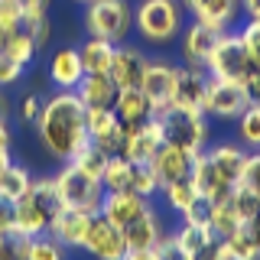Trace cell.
<instances>
[{
	"mask_svg": "<svg viewBox=\"0 0 260 260\" xmlns=\"http://www.w3.org/2000/svg\"><path fill=\"white\" fill-rule=\"evenodd\" d=\"M85 104L78 91H52L43 98V111L36 117V140L52 159L69 162L78 156L81 146H88V127H85Z\"/></svg>",
	"mask_w": 260,
	"mask_h": 260,
	"instance_id": "1",
	"label": "cell"
},
{
	"mask_svg": "<svg viewBox=\"0 0 260 260\" xmlns=\"http://www.w3.org/2000/svg\"><path fill=\"white\" fill-rule=\"evenodd\" d=\"M134 32L150 46H169L182 32L179 0H140L134 7Z\"/></svg>",
	"mask_w": 260,
	"mask_h": 260,
	"instance_id": "2",
	"label": "cell"
},
{
	"mask_svg": "<svg viewBox=\"0 0 260 260\" xmlns=\"http://www.w3.org/2000/svg\"><path fill=\"white\" fill-rule=\"evenodd\" d=\"M162 127V140L169 146H179L185 150L189 156H199L202 150L208 146V117L202 111H192V108H179V104H169L166 111L153 114Z\"/></svg>",
	"mask_w": 260,
	"mask_h": 260,
	"instance_id": "3",
	"label": "cell"
},
{
	"mask_svg": "<svg viewBox=\"0 0 260 260\" xmlns=\"http://www.w3.org/2000/svg\"><path fill=\"white\" fill-rule=\"evenodd\" d=\"M52 182H55V192H59L62 208H78V211H88V215L101 211V202H104L101 179L85 173L75 159L62 162V166L55 169Z\"/></svg>",
	"mask_w": 260,
	"mask_h": 260,
	"instance_id": "4",
	"label": "cell"
},
{
	"mask_svg": "<svg viewBox=\"0 0 260 260\" xmlns=\"http://www.w3.org/2000/svg\"><path fill=\"white\" fill-rule=\"evenodd\" d=\"M81 20H85L88 36H101L120 46L127 43L130 29H134V7L127 0H91V4H85Z\"/></svg>",
	"mask_w": 260,
	"mask_h": 260,
	"instance_id": "5",
	"label": "cell"
},
{
	"mask_svg": "<svg viewBox=\"0 0 260 260\" xmlns=\"http://www.w3.org/2000/svg\"><path fill=\"white\" fill-rule=\"evenodd\" d=\"M205 72H208V78H221V81H238V85L247 81V75L254 72V62H250V55H247L238 32H231V29L221 32L215 52L208 55Z\"/></svg>",
	"mask_w": 260,
	"mask_h": 260,
	"instance_id": "6",
	"label": "cell"
},
{
	"mask_svg": "<svg viewBox=\"0 0 260 260\" xmlns=\"http://www.w3.org/2000/svg\"><path fill=\"white\" fill-rule=\"evenodd\" d=\"M140 91L146 94V101L153 104V114L166 111L169 104H173V94H176V65L166 62V59H146Z\"/></svg>",
	"mask_w": 260,
	"mask_h": 260,
	"instance_id": "7",
	"label": "cell"
},
{
	"mask_svg": "<svg viewBox=\"0 0 260 260\" xmlns=\"http://www.w3.org/2000/svg\"><path fill=\"white\" fill-rule=\"evenodd\" d=\"M247 91L238 81H221V78H211L208 81V94H205V117L215 120H238L241 111L247 108Z\"/></svg>",
	"mask_w": 260,
	"mask_h": 260,
	"instance_id": "8",
	"label": "cell"
},
{
	"mask_svg": "<svg viewBox=\"0 0 260 260\" xmlns=\"http://www.w3.org/2000/svg\"><path fill=\"white\" fill-rule=\"evenodd\" d=\"M81 247H85L94 260H124L127 257L124 231L114 228L101 211H94V215H91V228H88L85 244H81Z\"/></svg>",
	"mask_w": 260,
	"mask_h": 260,
	"instance_id": "9",
	"label": "cell"
},
{
	"mask_svg": "<svg viewBox=\"0 0 260 260\" xmlns=\"http://www.w3.org/2000/svg\"><path fill=\"white\" fill-rule=\"evenodd\" d=\"M85 127H88V140L94 146H101L108 156H117V153L124 150L127 127L117 120L114 108H88L85 111Z\"/></svg>",
	"mask_w": 260,
	"mask_h": 260,
	"instance_id": "10",
	"label": "cell"
},
{
	"mask_svg": "<svg viewBox=\"0 0 260 260\" xmlns=\"http://www.w3.org/2000/svg\"><path fill=\"white\" fill-rule=\"evenodd\" d=\"M153 205H150V199H143V195H137V192H130V189H117V192H104V202H101V215L108 218V221L114 228H124L130 221H137L140 215H146Z\"/></svg>",
	"mask_w": 260,
	"mask_h": 260,
	"instance_id": "11",
	"label": "cell"
},
{
	"mask_svg": "<svg viewBox=\"0 0 260 260\" xmlns=\"http://www.w3.org/2000/svg\"><path fill=\"white\" fill-rule=\"evenodd\" d=\"M221 32H228V29H215V26H208V23H202V20H192V26H185V32H182V59H185V65L205 69L208 55L215 52L218 39H221Z\"/></svg>",
	"mask_w": 260,
	"mask_h": 260,
	"instance_id": "12",
	"label": "cell"
},
{
	"mask_svg": "<svg viewBox=\"0 0 260 260\" xmlns=\"http://www.w3.org/2000/svg\"><path fill=\"white\" fill-rule=\"evenodd\" d=\"M208 72L205 69H195V65H176V94L173 104L179 108H192L202 111L205 108V94H208ZM205 114V111H202Z\"/></svg>",
	"mask_w": 260,
	"mask_h": 260,
	"instance_id": "13",
	"label": "cell"
},
{
	"mask_svg": "<svg viewBox=\"0 0 260 260\" xmlns=\"http://www.w3.org/2000/svg\"><path fill=\"white\" fill-rule=\"evenodd\" d=\"M166 143L162 140V127L156 117H150L146 124L127 130L124 137V150H120V156L130 159V162H150L153 156H156V150Z\"/></svg>",
	"mask_w": 260,
	"mask_h": 260,
	"instance_id": "14",
	"label": "cell"
},
{
	"mask_svg": "<svg viewBox=\"0 0 260 260\" xmlns=\"http://www.w3.org/2000/svg\"><path fill=\"white\" fill-rule=\"evenodd\" d=\"M146 59H150V55H146L140 46H127V43H120L117 49H114V59H111L108 75L114 78V85H117V88H140V78H143Z\"/></svg>",
	"mask_w": 260,
	"mask_h": 260,
	"instance_id": "15",
	"label": "cell"
},
{
	"mask_svg": "<svg viewBox=\"0 0 260 260\" xmlns=\"http://www.w3.org/2000/svg\"><path fill=\"white\" fill-rule=\"evenodd\" d=\"M189 179L195 182V192L205 195V199H211V202H224L228 195H231V189H234V185L228 182L221 173H218V166L211 162V156H208L205 150H202L199 156H192Z\"/></svg>",
	"mask_w": 260,
	"mask_h": 260,
	"instance_id": "16",
	"label": "cell"
},
{
	"mask_svg": "<svg viewBox=\"0 0 260 260\" xmlns=\"http://www.w3.org/2000/svg\"><path fill=\"white\" fill-rule=\"evenodd\" d=\"M49 81H52L59 91H75L78 81L85 78V65H81V52L75 46H62L52 52L49 59Z\"/></svg>",
	"mask_w": 260,
	"mask_h": 260,
	"instance_id": "17",
	"label": "cell"
},
{
	"mask_svg": "<svg viewBox=\"0 0 260 260\" xmlns=\"http://www.w3.org/2000/svg\"><path fill=\"white\" fill-rule=\"evenodd\" d=\"M182 10H189L195 20L215 29H231V23L241 13V0H182Z\"/></svg>",
	"mask_w": 260,
	"mask_h": 260,
	"instance_id": "18",
	"label": "cell"
},
{
	"mask_svg": "<svg viewBox=\"0 0 260 260\" xmlns=\"http://www.w3.org/2000/svg\"><path fill=\"white\" fill-rule=\"evenodd\" d=\"M88 228H91V215H88V211L62 208L59 215L52 218V224H49V234H52L62 247H81V244H85Z\"/></svg>",
	"mask_w": 260,
	"mask_h": 260,
	"instance_id": "19",
	"label": "cell"
},
{
	"mask_svg": "<svg viewBox=\"0 0 260 260\" xmlns=\"http://www.w3.org/2000/svg\"><path fill=\"white\" fill-rule=\"evenodd\" d=\"M49 224H52V215H49V211L39 205L29 192L13 205V231L16 234L39 238V234H49Z\"/></svg>",
	"mask_w": 260,
	"mask_h": 260,
	"instance_id": "20",
	"label": "cell"
},
{
	"mask_svg": "<svg viewBox=\"0 0 260 260\" xmlns=\"http://www.w3.org/2000/svg\"><path fill=\"white\" fill-rule=\"evenodd\" d=\"M162 234H166V228H162V218L156 215V208H150L146 215H140L137 221H130L124 228L127 250H153L162 241Z\"/></svg>",
	"mask_w": 260,
	"mask_h": 260,
	"instance_id": "21",
	"label": "cell"
},
{
	"mask_svg": "<svg viewBox=\"0 0 260 260\" xmlns=\"http://www.w3.org/2000/svg\"><path fill=\"white\" fill-rule=\"evenodd\" d=\"M114 114H117V120L127 130H134L153 117V104L146 101V94L140 88H120L117 98H114Z\"/></svg>",
	"mask_w": 260,
	"mask_h": 260,
	"instance_id": "22",
	"label": "cell"
},
{
	"mask_svg": "<svg viewBox=\"0 0 260 260\" xmlns=\"http://www.w3.org/2000/svg\"><path fill=\"white\" fill-rule=\"evenodd\" d=\"M208 156L211 162L218 166V173H221L231 185H238L241 182V173H244V162H247L250 156V150L244 143H234V140H221V143H215V146H208Z\"/></svg>",
	"mask_w": 260,
	"mask_h": 260,
	"instance_id": "23",
	"label": "cell"
},
{
	"mask_svg": "<svg viewBox=\"0 0 260 260\" xmlns=\"http://www.w3.org/2000/svg\"><path fill=\"white\" fill-rule=\"evenodd\" d=\"M75 91L85 108H114V98H117L120 88L114 85V78L108 72H101V75H85Z\"/></svg>",
	"mask_w": 260,
	"mask_h": 260,
	"instance_id": "24",
	"label": "cell"
},
{
	"mask_svg": "<svg viewBox=\"0 0 260 260\" xmlns=\"http://www.w3.org/2000/svg\"><path fill=\"white\" fill-rule=\"evenodd\" d=\"M150 162H153V169H156V176H159L162 185L189 176V169H192V156H189V153L179 150V146H169V143H162Z\"/></svg>",
	"mask_w": 260,
	"mask_h": 260,
	"instance_id": "25",
	"label": "cell"
},
{
	"mask_svg": "<svg viewBox=\"0 0 260 260\" xmlns=\"http://www.w3.org/2000/svg\"><path fill=\"white\" fill-rule=\"evenodd\" d=\"M32 169L29 166H23V162H13L10 159V166L0 173V199L4 202H10V205H16V202L23 199L29 189H32Z\"/></svg>",
	"mask_w": 260,
	"mask_h": 260,
	"instance_id": "26",
	"label": "cell"
},
{
	"mask_svg": "<svg viewBox=\"0 0 260 260\" xmlns=\"http://www.w3.org/2000/svg\"><path fill=\"white\" fill-rule=\"evenodd\" d=\"M114 43H108V39L101 36H88L85 43L78 46L81 52V65H85V75H101V72L111 69V59H114Z\"/></svg>",
	"mask_w": 260,
	"mask_h": 260,
	"instance_id": "27",
	"label": "cell"
},
{
	"mask_svg": "<svg viewBox=\"0 0 260 260\" xmlns=\"http://www.w3.org/2000/svg\"><path fill=\"white\" fill-rule=\"evenodd\" d=\"M221 247H224L228 260H260V244L250 238V231H247L244 224H241L234 234L221 238Z\"/></svg>",
	"mask_w": 260,
	"mask_h": 260,
	"instance_id": "28",
	"label": "cell"
},
{
	"mask_svg": "<svg viewBox=\"0 0 260 260\" xmlns=\"http://www.w3.org/2000/svg\"><path fill=\"white\" fill-rule=\"evenodd\" d=\"M36 52H43V49L36 46V39H32V36H29V32L23 29V26L4 36V55H10V59L23 62V65H32Z\"/></svg>",
	"mask_w": 260,
	"mask_h": 260,
	"instance_id": "29",
	"label": "cell"
},
{
	"mask_svg": "<svg viewBox=\"0 0 260 260\" xmlns=\"http://www.w3.org/2000/svg\"><path fill=\"white\" fill-rule=\"evenodd\" d=\"M159 192H162V199H166V208L176 211V215H182V211L189 208L195 199H199V192H195V182H192L189 176L176 179V182H166Z\"/></svg>",
	"mask_w": 260,
	"mask_h": 260,
	"instance_id": "30",
	"label": "cell"
},
{
	"mask_svg": "<svg viewBox=\"0 0 260 260\" xmlns=\"http://www.w3.org/2000/svg\"><path fill=\"white\" fill-rule=\"evenodd\" d=\"M127 189L137 192V195H143V199H153V195L162 189L153 162H130V185H127Z\"/></svg>",
	"mask_w": 260,
	"mask_h": 260,
	"instance_id": "31",
	"label": "cell"
},
{
	"mask_svg": "<svg viewBox=\"0 0 260 260\" xmlns=\"http://www.w3.org/2000/svg\"><path fill=\"white\" fill-rule=\"evenodd\" d=\"M238 143H244L250 153L260 150V104H247L238 117Z\"/></svg>",
	"mask_w": 260,
	"mask_h": 260,
	"instance_id": "32",
	"label": "cell"
},
{
	"mask_svg": "<svg viewBox=\"0 0 260 260\" xmlns=\"http://www.w3.org/2000/svg\"><path fill=\"white\" fill-rule=\"evenodd\" d=\"M244 221L238 218V211L231 208V202H215V205H211V234H215V238H228V234H234L241 228Z\"/></svg>",
	"mask_w": 260,
	"mask_h": 260,
	"instance_id": "33",
	"label": "cell"
},
{
	"mask_svg": "<svg viewBox=\"0 0 260 260\" xmlns=\"http://www.w3.org/2000/svg\"><path fill=\"white\" fill-rule=\"evenodd\" d=\"M101 185H104V192L127 189L130 185V159H124L120 153L117 156H108V166L101 173Z\"/></svg>",
	"mask_w": 260,
	"mask_h": 260,
	"instance_id": "34",
	"label": "cell"
},
{
	"mask_svg": "<svg viewBox=\"0 0 260 260\" xmlns=\"http://www.w3.org/2000/svg\"><path fill=\"white\" fill-rule=\"evenodd\" d=\"M228 202H231V208L238 211V218H241L244 224H247L250 218H254L257 211H260V195H257L254 189H247V185H241V182L231 189V195H228Z\"/></svg>",
	"mask_w": 260,
	"mask_h": 260,
	"instance_id": "35",
	"label": "cell"
},
{
	"mask_svg": "<svg viewBox=\"0 0 260 260\" xmlns=\"http://www.w3.org/2000/svg\"><path fill=\"white\" fill-rule=\"evenodd\" d=\"M26 260H65V247L52 238V234H39V238L29 241Z\"/></svg>",
	"mask_w": 260,
	"mask_h": 260,
	"instance_id": "36",
	"label": "cell"
},
{
	"mask_svg": "<svg viewBox=\"0 0 260 260\" xmlns=\"http://www.w3.org/2000/svg\"><path fill=\"white\" fill-rule=\"evenodd\" d=\"M173 238L179 241V247H182V250L195 254V250H202L211 238H215V234L205 231V228H192V224H185V221H182V224H179L176 231H173Z\"/></svg>",
	"mask_w": 260,
	"mask_h": 260,
	"instance_id": "37",
	"label": "cell"
},
{
	"mask_svg": "<svg viewBox=\"0 0 260 260\" xmlns=\"http://www.w3.org/2000/svg\"><path fill=\"white\" fill-rule=\"evenodd\" d=\"M75 162L85 173H91V176H98L101 179V173H104V166H108V153L101 150V146H94V143H88V146H81L78 150V156H75Z\"/></svg>",
	"mask_w": 260,
	"mask_h": 260,
	"instance_id": "38",
	"label": "cell"
},
{
	"mask_svg": "<svg viewBox=\"0 0 260 260\" xmlns=\"http://www.w3.org/2000/svg\"><path fill=\"white\" fill-rule=\"evenodd\" d=\"M211 205H215L211 199L199 195V199H195L192 205L182 211V221L192 224V228H205V231H211Z\"/></svg>",
	"mask_w": 260,
	"mask_h": 260,
	"instance_id": "39",
	"label": "cell"
},
{
	"mask_svg": "<svg viewBox=\"0 0 260 260\" xmlns=\"http://www.w3.org/2000/svg\"><path fill=\"white\" fill-rule=\"evenodd\" d=\"M29 241L26 234H0V260H26V250H29Z\"/></svg>",
	"mask_w": 260,
	"mask_h": 260,
	"instance_id": "40",
	"label": "cell"
},
{
	"mask_svg": "<svg viewBox=\"0 0 260 260\" xmlns=\"http://www.w3.org/2000/svg\"><path fill=\"white\" fill-rule=\"evenodd\" d=\"M13 111H16V120H20V124H36L39 111H43V94H39V91H26L20 101L13 104Z\"/></svg>",
	"mask_w": 260,
	"mask_h": 260,
	"instance_id": "41",
	"label": "cell"
},
{
	"mask_svg": "<svg viewBox=\"0 0 260 260\" xmlns=\"http://www.w3.org/2000/svg\"><path fill=\"white\" fill-rule=\"evenodd\" d=\"M238 36H241L244 49H247V55H250V62H254V69H260V20H247V23L238 29Z\"/></svg>",
	"mask_w": 260,
	"mask_h": 260,
	"instance_id": "42",
	"label": "cell"
},
{
	"mask_svg": "<svg viewBox=\"0 0 260 260\" xmlns=\"http://www.w3.org/2000/svg\"><path fill=\"white\" fill-rule=\"evenodd\" d=\"M23 4L20 0H0V32H13V29H20L23 26Z\"/></svg>",
	"mask_w": 260,
	"mask_h": 260,
	"instance_id": "43",
	"label": "cell"
},
{
	"mask_svg": "<svg viewBox=\"0 0 260 260\" xmlns=\"http://www.w3.org/2000/svg\"><path fill=\"white\" fill-rule=\"evenodd\" d=\"M23 75H26V65L10 59V55H0V88H4V91L13 88V85H20Z\"/></svg>",
	"mask_w": 260,
	"mask_h": 260,
	"instance_id": "44",
	"label": "cell"
},
{
	"mask_svg": "<svg viewBox=\"0 0 260 260\" xmlns=\"http://www.w3.org/2000/svg\"><path fill=\"white\" fill-rule=\"evenodd\" d=\"M153 250H156V260H192V254L179 247V241L173 238V234H162V241Z\"/></svg>",
	"mask_w": 260,
	"mask_h": 260,
	"instance_id": "45",
	"label": "cell"
},
{
	"mask_svg": "<svg viewBox=\"0 0 260 260\" xmlns=\"http://www.w3.org/2000/svg\"><path fill=\"white\" fill-rule=\"evenodd\" d=\"M241 185H247V189H254V192L260 195V150H257V153H250L247 162H244Z\"/></svg>",
	"mask_w": 260,
	"mask_h": 260,
	"instance_id": "46",
	"label": "cell"
},
{
	"mask_svg": "<svg viewBox=\"0 0 260 260\" xmlns=\"http://www.w3.org/2000/svg\"><path fill=\"white\" fill-rule=\"evenodd\" d=\"M192 260H228L224 247H221V238H211V241H208L202 250H195Z\"/></svg>",
	"mask_w": 260,
	"mask_h": 260,
	"instance_id": "47",
	"label": "cell"
},
{
	"mask_svg": "<svg viewBox=\"0 0 260 260\" xmlns=\"http://www.w3.org/2000/svg\"><path fill=\"white\" fill-rule=\"evenodd\" d=\"M20 4H23V13L26 16H49V10H52V0H20Z\"/></svg>",
	"mask_w": 260,
	"mask_h": 260,
	"instance_id": "48",
	"label": "cell"
},
{
	"mask_svg": "<svg viewBox=\"0 0 260 260\" xmlns=\"http://www.w3.org/2000/svg\"><path fill=\"white\" fill-rule=\"evenodd\" d=\"M244 91H247V101L250 104H260V69H254L244 81Z\"/></svg>",
	"mask_w": 260,
	"mask_h": 260,
	"instance_id": "49",
	"label": "cell"
},
{
	"mask_svg": "<svg viewBox=\"0 0 260 260\" xmlns=\"http://www.w3.org/2000/svg\"><path fill=\"white\" fill-rule=\"evenodd\" d=\"M13 231V205L0 199V234H10Z\"/></svg>",
	"mask_w": 260,
	"mask_h": 260,
	"instance_id": "50",
	"label": "cell"
},
{
	"mask_svg": "<svg viewBox=\"0 0 260 260\" xmlns=\"http://www.w3.org/2000/svg\"><path fill=\"white\" fill-rule=\"evenodd\" d=\"M13 146V130H10V120H0V153H10Z\"/></svg>",
	"mask_w": 260,
	"mask_h": 260,
	"instance_id": "51",
	"label": "cell"
},
{
	"mask_svg": "<svg viewBox=\"0 0 260 260\" xmlns=\"http://www.w3.org/2000/svg\"><path fill=\"white\" fill-rule=\"evenodd\" d=\"M241 10L247 20H260V0H241Z\"/></svg>",
	"mask_w": 260,
	"mask_h": 260,
	"instance_id": "52",
	"label": "cell"
},
{
	"mask_svg": "<svg viewBox=\"0 0 260 260\" xmlns=\"http://www.w3.org/2000/svg\"><path fill=\"white\" fill-rule=\"evenodd\" d=\"M10 114H13V101H10V94L0 88V120H10Z\"/></svg>",
	"mask_w": 260,
	"mask_h": 260,
	"instance_id": "53",
	"label": "cell"
},
{
	"mask_svg": "<svg viewBox=\"0 0 260 260\" xmlns=\"http://www.w3.org/2000/svg\"><path fill=\"white\" fill-rule=\"evenodd\" d=\"M124 260H156V250H127Z\"/></svg>",
	"mask_w": 260,
	"mask_h": 260,
	"instance_id": "54",
	"label": "cell"
},
{
	"mask_svg": "<svg viewBox=\"0 0 260 260\" xmlns=\"http://www.w3.org/2000/svg\"><path fill=\"white\" fill-rule=\"evenodd\" d=\"M244 228H247V231H250V238H254V241L260 244V211H257V215H254V218H250V221H247V224H244Z\"/></svg>",
	"mask_w": 260,
	"mask_h": 260,
	"instance_id": "55",
	"label": "cell"
},
{
	"mask_svg": "<svg viewBox=\"0 0 260 260\" xmlns=\"http://www.w3.org/2000/svg\"><path fill=\"white\" fill-rule=\"evenodd\" d=\"M10 159H13V156H10V153H0V173H4V169H7V166H10Z\"/></svg>",
	"mask_w": 260,
	"mask_h": 260,
	"instance_id": "56",
	"label": "cell"
},
{
	"mask_svg": "<svg viewBox=\"0 0 260 260\" xmlns=\"http://www.w3.org/2000/svg\"><path fill=\"white\" fill-rule=\"evenodd\" d=\"M0 55H4V32H0Z\"/></svg>",
	"mask_w": 260,
	"mask_h": 260,
	"instance_id": "57",
	"label": "cell"
},
{
	"mask_svg": "<svg viewBox=\"0 0 260 260\" xmlns=\"http://www.w3.org/2000/svg\"><path fill=\"white\" fill-rule=\"evenodd\" d=\"M75 4H91V0H75Z\"/></svg>",
	"mask_w": 260,
	"mask_h": 260,
	"instance_id": "58",
	"label": "cell"
}]
</instances>
